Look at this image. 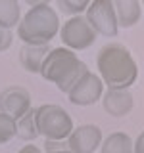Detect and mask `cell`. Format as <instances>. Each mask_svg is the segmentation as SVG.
<instances>
[{
	"label": "cell",
	"mask_w": 144,
	"mask_h": 153,
	"mask_svg": "<svg viewBox=\"0 0 144 153\" xmlns=\"http://www.w3.org/2000/svg\"><path fill=\"white\" fill-rule=\"evenodd\" d=\"M88 73V67L85 61L77 57L75 52L67 48H54L48 52L42 61L40 75L48 82H54L62 92L69 94L71 88Z\"/></svg>",
	"instance_id": "obj_3"
},
{
	"label": "cell",
	"mask_w": 144,
	"mask_h": 153,
	"mask_svg": "<svg viewBox=\"0 0 144 153\" xmlns=\"http://www.w3.org/2000/svg\"><path fill=\"white\" fill-rule=\"evenodd\" d=\"M48 153H71V151H65V149H48Z\"/></svg>",
	"instance_id": "obj_21"
},
{
	"label": "cell",
	"mask_w": 144,
	"mask_h": 153,
	"mask_svg": "<svg viewBox=\"0 0 144 153\" xmlns=\"http://www.w3.org/2000/svg\"><path fill=\"white\" fill-rule=\"evenodd\" d=\"M102 94H104L102 79L88 71V73L71 88V92L67 94V98H69V102L73 105L86 107V105H94L100 98H102Z\"/></svg>",
	"instance_id": "obj_7"
},
{
	"label": "cell",
	"mask_w": 144,
	"mask_h": 153,
	"mask_svg": "<svg viewBox=\"0 0 144 153\" xmlns=\"http://www.w3.org/2000/svg\"><path fill=\"white\" fill-rule=\"evenodd\" d=\"M48 52H50L48 46H29V44H25L19 50V63L29 73H40L42 61L48 56Z\"/></svg>",
	"instance_id": "obj_12"
},
{
	"label": "cell",
	"mask_w": 144,
	"mask_h": 153,
	"mask_svg": "<svg viewBox=\"0 0 144 153\" xmlns=\"http://www.w3.org/2000/svg\"><path fill=\"white\" fill-rule=\"evenodd\" d=\"M35 124L38 136L46 142H64L73 132V119L64 107L56 103H44L35 109Z\"/></svg>",
	"instance_id": "obj_4"
},
{
	"label": "cell",
	"mask_w": 144,
	"mask_h": 153,
	"mask_svg": "<svg viewBox=\"0 0 144 153\" xmlns=\"http://www.w3.org/2000/svg\"><path fill=\"white\" fill-rule=\"evenodd\" d=\"M29 12L19 19L17 35L29 46H46L60 31V19L48 2L29 0Z\"/></svg>",
	"instance_id": "obj_2"
},
{
	"label": "cell",
	"mask_w": 144,
	"mask_h": 153,
	"mask_svg": "<svg viewBox=\"0 0 144 153\" xmlns=\"http://www.w3.org/2000/svg\"><path fill=\"white\" fill-rule=\"evenodd\" d=\"M17 153H42V151H40V147L35 146V143H27V146H23Z\"/></svg>",
	"instance_id": "obj_20"
},
{
	"label": "cell",
	"mask_w": 144,
	"mask_h": 153,
	"mask_svg": "<svg viewBox=\"0 0 144 153\" xmlns=\"http://www.w3.org/2000/svg\"><path fill=\"white\" fill-rule=\"evenodd\" d=\"M133 153H144V132L138 134L136 142L133 143Z\"/></svg>",
	"instance_id": "obj_19"
},
{
	"label": "cell",
	"mask_w": 144,
	"mask_h": 153,
	"mask_svg": "<svg viewBox=\"0 0 144 153\" xmlns=\"http://www.w3.org/2000/svg\"><path fill=\"white\" fill-rule=\"evenodd\" d=\"M16 136L19 140H25V142H33L38 138V130H37V124H35V109L33 107L21 119L16 121Z\"/></svg>",
	"instance_id": "obj_14"
},
{
	"label": "cell",
	"mask_w": 144,
	"mask_h": 153,
	"mask_svg": "<svg viewBox=\"0 0 144 153\" xmlns=\"http://www.w3.org/2000/svg\"><path fill=\"white\" fill-rule=\"evenodd\" d=\"M85 19L96 31V35L102 36H115L117 35V19L112 0H94L86 8Z\"/></svg>",
	"instance_id": "obj_6"
},
{
	"label": "cell",
	"mask_w": 144,
	"mask_h": 153,
	"mask_svg": "<svg viewBox=\"0 0 144 153\" xmlns=\"http://www.w3.org/2000/svg\"><path fill=\"white\" fill-rule=\"evenodd\" d=\"M133 94L129 90H108L102 94V107L112 117H125L133 111Z\"/></svg>",
	"instance_id": "obj_10"
},
{
	"label": "cell",
	"mask_w": 144,
	"mask_h": 153,
	"mask_svg": "<svg viewBox=\"0 0 144 153\" xmlns=\"http://www.w3.org/2000/svg\"><path fill=\"white\" fill-rule=\"evenodd\" d=\"M113 10H115V19L117 27L129 29L136 25L140 19V2L138 0H113Z\"/></svg>",
	"instance_id": "obj_11"
},
{
	"label": "cell",
	"mask_w": 144,
	"mask_h": 153,
	"mask_svg": "<svg viewBox=\"0 0 144 153\" xmlns=\"http://www.w3.org/2000/svg\"><path fill=\"white\" fill-rule=\"evenodd\" d=\"M96 31L88 25V21L83 16H73L62 25L60 29V38L67 50H86L94 44L96 40Z\"/></svg>",
	"instance_id": "obj_5"
},
{
	"label": "cell",
	"mask_w": 144,
	"mask_h": 153,
	"mask_svg": "<svg viewBox=\"0 0 144 153\" xmlns=\"http://www.w3.org/2000/svg\"><path fill=\"white\" fill-rule=\"evenodd\" d=\"M88 0H58L56 6L62 10V12L69 13V16H79L81 12H85L88 8Z\"/></svg>",
	"instance_id": "obj_17"
},
{
	"label": "cell",
	"mask_w": 144,
	"mask_h": 153,
	"mask_svg": "<svg viewBox=\"0 0 144 153\" xmlns=\"http://www.w3.org/2000/svg\"><path fill=\"white\" fill-rule=\"evenodd\" d=\"M98 76L110 90H127L138 76V67L123 44H106L96 56Z\"/></svg>",
	"instance_id": "obj_1"
},
{
	"label": "cell",
	"mask_w": 144,
	"mask_h": 153,
	"mask_svg": "<svg viewBox=\"0 0 144 153\" xmlns=\"http://www.w3.org/2000/svg\"><path fill=\"white\" fill-rule=\"evenodd\" d=\"M102 153H133V140L125 132H113L102 140Z\"/></svg>",
	"instance_id": "obj_13"
},
{
	"label": "cell",
	"mask_w": 144,
	"mask_h": 153,
	"mask_svg": "<svg viewBox=\"0 0 144 153\" xmlns=\"http://www.w3.org/2000/svg\"><path fill=\"white\" fill-rule=\"evenodd\" d=\"M142 6H144V0H142Z\"/></svg>",
	"instance_id": "obj_22"
},
{
	"label": "cell",
	"mask_w": 144,
	"mask_h": 153,
	"mask_svg": "<svg viewBox=\"0 0 144 153\" xmlns=\"http://www.w3.org/2000/svg\"><path fill=\"white\" fill-rule=\"evenodd\" d=\"M31 109V96L23 86H8L0 92V113L12 117L14 121L21 119Z\"/></svg>",
	"instance_id": "obj_8"
},
{
	"label": "cell",
	"mask_w": 144,
	"mask_h": 153,
	"mask_svg": "<svg viewBox=\"0 0 144 153\" xmlns=\"http://www.w3.org/2000/svg\"><path fill=\"white\" fill-rule=\"evenodd\" d=\"M19 2L17 0H0V29H12L19 23Z\"/></svg>",
	"instance_id": "obj_15"
},
{
	"label": "cell",
	"mask_w": 144,
	"mask_h": 153,
	"mask_svg": "<svg viewBox=\"0 0 144 153\" xmlns=\"http://www.w3.org/2000/svg\"><path fill=\"white\" fill-rule=\"evenodd\" d=\"M102 130L96 124H83L75 128L67 138V146L71 153H94L102 146Z\"/></svg>",
	"instance_id": "obj_9"
},
{
	"label": "cell",
	"mask_w": 144,
	"mask_h": 153,
	"mask_svg": "<svg viewBox=\"0 0 144 153\" xmlns=\"http://www.w3.org/2000/svg\"><path fill=\"white\" fill-rule=\"evenodd\" d=\"M14 35L10 29H0V52H6L10 46H12Z\"/></svg>",
	"instance_id": "obj_18"
},
{
	"label": "cell",
	"mask_w": 144,
	"mask_h": 153,
	"mask_svg": "<svg viewBox=\"0 0 144 153\" xmlns=\"http://www.w3.org/2000/svg\"><path fill=\"white\" fill-rule=\"evenodd\" d=\"M16 138V121L8 115L0 113V146L12 142Z\"/></svg>",
	"instance_id": "obj_16"
}]
</instances>
